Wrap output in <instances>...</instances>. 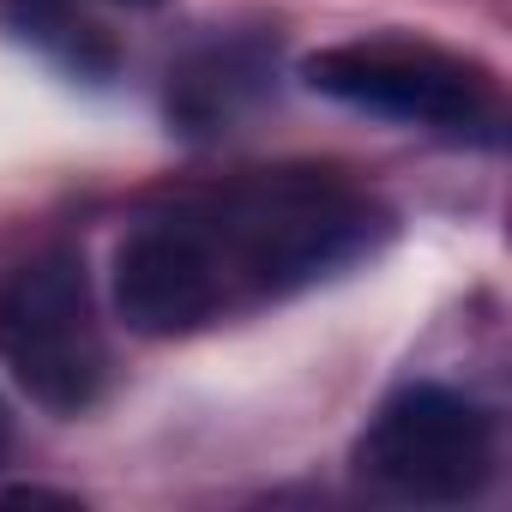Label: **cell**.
<instances>
[{
    "label": "cell",
    "instance_id": "obj_3",
    "mask_svg": "<svg viewBox=\"0 0 512 512\" xmlns=\"http://www.w3.org/2000/svg\"><path fill=\"white\" fill-rule=\"evenodd\" d=\"M0 362L55 416H79L109 386V344L73 253H43L0 284Z\"/></svg>",
    "mask_w": 512,
    "mask_h": 512
},
{
    "label": "cell",
    "instance_id": "obj_7",
    "mask_svg": "<svg viewBox=\"0 0 512 512\" xmlns=\"http://www.w3.org/2000/svg\"><path fill=\"white\" fill-rule=\"evenodd\" d=\"M0 452H7V410H0Z\"/></svg>",
    "mask_w": 512,
    "mask_h": 512
},
{
    "label": "cell",
    "instance_id": "obj_5",
    "mask_svg": "<svg viewBox=\"0 0 512 512\" xmlns=\"http://www.w3.org/2000/svg\"><path fill=\"white\" fill-rule=\"evenodd\" d=\"M0 19H7V31H19L25 43L79 73H109V43L79 13V0H0Z\"/></svg>",
    "mask_w": 512,
    "mask_h": 512
},
{
    "label": "cell",
    "instance_id": "obj_6",
    "mask_svg": "<svg viewBox=\"0 0 512 512\" xmlns=\"http://www.w3.org/2000/svg\"><path fill=\"white\" fill-rule=\"evenodd\" d=\"M115 7H163V0H115Z\"/></svg>",
    "mask_w": 512,
    "mask_h": 512
},
{
    "label": "cell",
    "instance_id": "obj_4",
    "mask_svg": "<svg viewBox=\"0 0 512 512\" xmlns=\"http://www.w3.org/2000/svg\"><path fill=\"white\" fill-rule=\"evenodd\" d=\"M356 470L368 488L416 506L476 500L494 476V422L476 398L416 380L380 404L356 446Z\"/></svg>",
    "mask_w": 512,
    "mask_h": 512
},
{
    "label": "cell",
    "instance_id": "obj_2",
    "mask_svg": "<svg viewBox=\"0 0 512 512\" xmlns=\"http://www.w3.org/2000/svg\"><path fill=\"white\" fill-rule=\"evenodd\" d=\"M302 73L320 97H332L344 109L452 133V139L494 133V121H500V91L476 61L434 49V43H410V37L338 43V49H320Z\"/></svg>",
    "mask_w": 512,
    "mask_h": 512
},
{
    "label": "cell",
    "instance_id": "obj_1",
    "mask_svg": "<svg viewBox=\"0 0 512 512\" xmlns=\"http://www.w3.org/2000/svg\"><path fill=\"white\" fill-rule=\"evenodd\" d=\"M386 235V211L332 169H266L181 199L115 247V314L139 338H187L284 302Z\"/></svg>",
    "mask_w": 512,
    "mask_h": 512
}]
</instances>
